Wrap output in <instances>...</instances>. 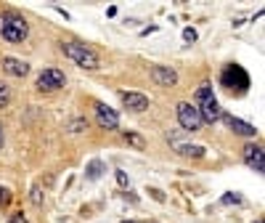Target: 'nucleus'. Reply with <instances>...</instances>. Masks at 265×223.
<instances>
[{"instance_id":"nucleus-1","label":"nucleus","mask_w":265,"mask_h":223,"mask_svg":"<svg viewBox=\"0 0 265 223\" xmlns=\"http://www.w3.org/2000/svg\"><path fill=\"white\" fill-rule=\"evenodd\" d=\"M194 106L199 109V115H202V123H217V120L223 117V109L217 104L210 82H202V85L196 88V104Z\"/></svg>"},{"instance_id":"nucleus-2","label":"nucleus","mask_w":265,"mask_h":223,"mask_svg":"<svg viewBox=\"0 0 265 223\" xmlns=\"http://www.w3.org/2000/svg\"><path fill=\"white\" fill-rule=\"evenodd\" d=\"M0 35H3L8 43H22V40H27V35H30V27H27V22L19 14L6 11V14H0Z\"/></svg>"},{"instance_id":"nucleus-3","label":"nucleus","mask_w":265,"mask_h":223,"mask_svg":"<svg viewBox=\"0 0 265 223\" xmlns=\"http://www.w3.org/2000/svg\"><path fill=\"white\" fill-rule=\"evenodd\" d=\"M61 51L82 69H101L98 53L93 48H88V45H82V43H61Z\"/></svg>"},{"instance_id":"nucleus-4","label":"nucleus","mask_w":265,"mask_h":223,"mask_svg":"<svg viewBox=\"0 0 265 223\" xmlns=\"http://www.w3.org/2000/svg\"><path fill=\"white\" fill-rule=\"evenodd\" d=\"M175 115H178V123H181L183 128V133H194V130H199L204 123H202V115H199V109L194 104H188V101H181L175 109Z\"/></svg>"},{"instance_id":"nucleus-5","label":"nucleus","mask_w":265,"mask_h":223,"mask_svg":"<svg viewBox=\"0 0 265 223\" xmlns=\"http://www.w3.org/2000/svg\"><path fill=\"white\" fill-rule=\"evenodd\" d=\"M220 82H223L225 88H231V90L236 88V90L244 93V90L249 88V74L244 72L239 64H228V67L223 69V74H220Z\"/></svg>"},{"instance_id":"nucleus-6","label":"nucleus","mask_w":265,"mask_h":223,"mask_svg":"<svg viewBox=\"0 0 265 223\" xmlns=\"http://www.w3.org/2000/svg\"><path fill=\"white\" fill-rule=\"evenodd\" d=\"M64 82H66L64 72L61 69H53V67L51 69H43L40 74H37V90H45V93L64 88Z\"/></svg>"},{"instance_id":"nucleus-7","label":"nucleus","mask_w":265,"mask_h":223,"mask_svg":"<svg viewBox=\"0 0 265 223\" xmlns=\"http://www.w3.org/2000/svg\"><path fill=\"white\" fill-rule=\"evenodd\" d=\"M241 154H244V162H247L254 173H265V154H262L260 144H247L241 149Z\"/></svg>"},{"instance_id":"nucleus-8","label":"nucleus","mask_w":265,"mask_h":223,"mask_svg":"<svg viewBox=\"0 0 265 223\" xmlns=\"http://www.w3.org/2000/svg\"><path fill=\"white\" fill-rule=\"evenodd\" d=\"M96 120H98V125L103 130H117L119 128V117H117V112L106 106V104H96Z\"/></svg>"},{"instance_id":"nucleus-9","label":"nucleus","mask_w":265,"mask_h":223,"mask_svg":"<svg viewBox=\"0 0 265 223\" xmlns=\"http://www.w3.org/2000/svg\"><path fill=\"white\" fill-rule=\"evenodd\" d=\"M119 98H122V104H125V109H130V112H146V109H149V98L144 96V93L122 90Z\"/></svg>"},{"instance_id":"nucleus-10","label":"nucleus","mask_w":265,"mask_h":223,"mask_svg":"<svg viewBox=\"0 0 265 223\" xmlns=\"http://www.w3.org/2000/svg\"><path fill=\"white\" fill-rule=\"evenodd\" d=\"M151 80H154L157 85L173 88L175 82H178V72L173 67H154V69H151Z\"/></svg>"},{"instance_id":"nucleus-11","label":"nucleus","mask_w":265,"mask_h":223,"mask_svg":"<svg viewBox=\"0 0 265 223\" xmlns=\"http://www.w3.org/2000/svg\"><path fill=\"white\" fill-rule=\"evenodd\" d=\"M225 123H228V128L233 130L236 136H247V138L257 136V128L249 125V123H244V120H239V117H233V115H225Z\"/></svg>"},{"instance_id":"nucleus-12","label":"nucleus","mask_w":265,"mask_h":223,"mask_svg":"<svg viewBox=\"0 0 265 223\" xmlns=\"http://www.w3.org/2000/svg\"><path fill=\"white\" fill-rule=\"evenodd\" d=\"M3 69L8 74H14V77H24V74H30V64L22 61V59H14V56H6V59H3Z\"/></svg>"},{"instance_id":"nucleus-13","label":"nucleus","mask_w":265,"mask_h":223,"mask_svg":"<svg viewBox=\"0 0 265 223\" xmlns=\"http://www.w3.org/2000/svg\"><path fill=\"white\" fill-rule=\"evenodd\" d=\"M103 170H106V165H103V160H93L88 167H85V175H88L90 181H98Z\"/></svg>"},{"instance_id":"nucleus-14","label":"nucleus","mask_w":265,"mask_h":223,"mask_svg":"<svg viewBox=\"0 0 265 223\" xmlns=\"http://www.w3.org/2000/svg\"><path fill=\"white\" fill-rule=\"evenodd\" d=\"M178 152H181L183 157H194V160H202L207 149L199 146V144H191V146H178Z\"/></svg>"},{"instance_id":"nucleus-15","label":"nucleus","mask_w":265,"mask_h":223,"mask_svg":"<svg viewBox=\"0 0 265 223\" xmlns=\"http://www.w3.org/2000/svg\"><path fill=\"white\" fill-rule=\"evenodd\" d=\"M122 138H125L130 146H136V149H144V146H146V138L138 136V133H132V130H125V133H122Z\"/></svg>"},{"instance_id":"nucleus-16","label":"nucleus","mask_w":265,"mask_h":223,"mask_svg":"<svg viewBox=\"0 0 265 223\" xmlns=\"http://www.w3.org/2000/svg\"><path fill=\"white\" fill-rule=\"evenodd\" d=\"M8 104H11V88L6 82H0V109H6Z\"/></svg>"},{"instance_id":"nucleus-17","label":"nucleus","mask_w":265,"mask_h":223,"mask_svg":"<svg viewBox=\"0 0 265 223\" xmlns=\"http://www.w3.org/2000/svg\"><path fill=\"white\" fill-rule=\"evenodd\" d=\"M82 130H88V120L85 117H77L69 123V133H82Z\"/></svg>"},{"instance_id":"nucleus-18","label":"nucleus","mask_w":265,"mask_h":223,"mask_svg":"<svg viewBox=\"0 0 265 223\" xmlns=\"http://www.w3.org/2000/svg\"><path fill=\"white\" fill-rule=\"evenodd\" d=\"M30 199H32V204H37V207H40L43 204V191H40V186H32V191H30Z\"/></svg>"},{"instance_id":"nucleus-19","label":"nucleus","mask_w":265,"mask_h":223,"mask_svg":"<svg viewBox=\"0 0 265 223\" xmlns=\"http://www.w3.org/2000/svg\"><path fill=\"white\" fill-rule=\"evenodd\" d=\"M8 202H11V191H8L6 186H0V207H6Z\"/></svg>"},{"instance_id":"nucleus-20","label":"nucleus","mask_w":265,"mask_h":223,"mask_svg":"<svg viewBox=\"0 0 265 223\" xmlns=\"http://www.w3.org/2000/svg\"><path fill=\"white\" fill-rule=\"evenodd\" d=\"M114 178H117L119 186H130V178H127V173H125V170H117V173H114Z\"/></svg>"},{"instance_id":"nucleus-21","label":"nucleus","mask_w":265,"mask_h":223,"mask_svg":"<svg viewBox=\"0 0 265 223\" xmlns=\"http://www.w3.org/2000/svg\"><path fill=\"white\" fill-rule=\"evenodd\" d=\"M239 202H241L239 194H225L223 197V204H239Z\"/></svg>"},{"instance_id":"nucleus-22","label":"nucleus","mask_w":265,"mask_h":223,"mask_svg":"<svg viewBox=\"0 0 265 223\" xmlns=\"http://www.w3.org/2000/svg\"><path fill=\"white\" fill-rule=\"evenodd\" d=\"M183 37H186L188 43H194V40H196V30H191V27H186V30H183Z\"/></svg>"},{"instance_id":"nucleus-23","label":"nucleus","mask_w":265,"mask_h":223,"mask_svg":"<svg viewBox=\"0 0 265 223\" xmlns=\"http://www.w3.org/2000/svg\"><path fill=\"white\" fill-rule=\"evenodd\" d=\"M149 194H151V197H154L157 202H165V194L159 191V189H149Z\"/></svg>"},{"instance_id":"nucleus-24","label":"nucleus","mask_w":265,"mask_h":223,"mask_svg":"<svg viewBox=\"0 0 265 223\" xmlns=\"http://www.w3.org/2000/svg\"><path fill=\"white\" fill-rule=\"evenodd\" d=\"M8 223H30V220H27L22 212H16V215H11V220H8Z\"/></svg>"},{"instance_id":"nucleus-25","label":"nucleus","mask_w":265,"mask_h":223,"mask_svg":"<svg viewBox=\"0 0 265 223\" xmlns=\"http://www.w3.org/2000/svg\"><path fill=\"white\" fill-rule=\"evenodd\" d=\"M3 144H6V138H3V125H0V149H3Z\"/></svg>"},{"instance_id":"nucleus-26","label":"nucleus","mask_w":265,"mask_h":223,"mask_svg":"<svg viewBox=\"0 0 265 223\" xmlns=\"http://www.w3.org/2000/svg\"><path fill=\"white\" fill-rule=\"evenodd\" d=\"M125 223H138V220H125Z\"/></svg>"},{"instance_id":"nucleus-27","label":"nucleus","mask_w":265,"mask_h":223,"mask_svg":"<svg viewBox=\"0 0 265 223\" xmlns=\"http://www.w3.org/2000/svg\"><path fill=\"white\" fill-rule=\"evenodd\" d=\"M254 223H262V220H254Z\"/></svg>"}]
</instances>
